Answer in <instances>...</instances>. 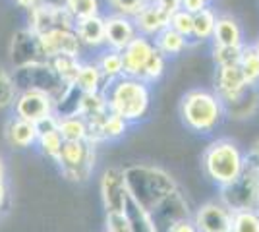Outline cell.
<instances>
[{"label":"cell","mask_w":259,"mask_h":232,"mask_svg":"<svg viewBox=\"0 0 259 232\" xmlns=\"http://www.w3.org/2000/svg\"><path fill=\"white\" fill-rule=\"evenodd\" d=\"M103 93L107 97L108 111L124 118L130 126L143 122L151 112V85L140 77L122 76L107 83Z\"/></svg>","instance_id":"6da1fadb"},{"label":"cell","mask_w":259,"mask_h":232,"mask_svg":"<svg viewBox=\"0 0 259 232\" xmlns=\"http://www.w3.org/2000/svg\"><path fill=\"white\" fill-rule=\"evenodd\" d=\"M124 180L130 199L147 211L155 209L168 194L178 188L176 178L168 170L143 163L124 166Z\"/></svg>","instance_id":"7a4b0ae2"},{"label":"cell","mask_w":259,"mask_h":232,"mask_svg":"<svg viewBox=\"0 0 259 232\" xmlns=\"http://www.w3.org/2000/svg\"><path fill=\"white\" fill-rule=\"evenodd\" d=\"M180 118L190 132L209 135L227 118L225 103L215 91L190 89L180 101Z\"/></svg>","instance_id":"3957f363"},{"label":"cell","mask_w":259,"mask_h":232,"mask_svg":"<svg viewBox=\"0 0 259 232\" xmlns=\"http://www.w3.org/2000/svg\"><path fill=\"white\" fill-rule=\"evenodd\" d=\"M246 166V153L242 147L228 140V137H217L211 144H207L201 155V168L203 174L213 182L217 188L228 186L236 180Z\"/></svg>","instance_id":"277c9868"},{"label":"cell","mask_w":259,"mask_h":232,"mask_svg":"<svg viewBox=\"0 0 259 232\" xmlns=\"http://www.w3.org/2000/svg\"><path fill=\"white\" fill-rule=\"evenodd\" d=\"M219 199L232 211L257 209L259 199V159L251 151L246 153L242 174L228 186L219 188Z\"/></svg>","instance_id":"5b68a950"},{"label":"cell","mask_w":259,"mask_h":232,"mask_svg":"<svg viewBox=\"0 0 259 232\" xmlns=\"http://www.w3.org/2000/svg\"><path fill=\"white\" fill-rule=\"evenodd\" d=\"M58 165V170L62 176L70 182L83 184L87 182L97 163V145L89 140L83 142H64L58 159L54 161Z\"/></svg>","instance_id":"8992f818"},{"label":"cell","mask_w":259,"mask_h":232,"mask_svg":"<svg viewBox=\"0 0 259 232\" xmlns=\"http://www.w3.org/2000/svg\"><path fill=\"white\" fill-rule=\"evenodd\" d=\"M12 79L18 91H43V93H49L53 99H56L66 87L62 79L56 76L51 62L14 68Z\"/></svg>","instance_id":"52a82bcc"},{"label":"cell","mask_w":259,"mask_h":232,"mask_svg":"<svg viewBox=\"0 0 259 232\" xmlns=\"http://www.w3.org/2000/svg\"><path fill=\"white\" fill-rule=\"evenodd\" d=\"M149 215H151L157 232H172V228L178 222L192 219L194 211H192L190 199L186 198V194L180 188H176L172 194H168L162 199L155 209L149 211Z\"/></svg>","instance_id":"ba28073f"},{"label":"cell","mask_w":259,"mask_h":232,"mask_svg":"<svg viewBox=\"0 0 259 232\" xmlns=\"http://www.w3.org/2000/svg\"><path fill=\"white\" fill-rule=\"evenodd\" d=\"M99 194L105 213L107 211H124L128 205V190L124 180V166L110 165L103 170L99 180Z\"/></svg>","instance_id":"9c48e42d"},{"label":"cell","mask_w":259,"mask_h":232,"mask_svg":"<svg viewBox=\"0 0 259 232\" xmlns=\"http://www.w3.org/2000/svg\"><path fill=\"white\" fill-rule=\"evenodd\" d=\"M8 53H10V62L14 68L39 64V62H49V58L43 53L39 35L33 33L29 27L18 29L14 33Z\"/></svg>","instance_id":"30bf717a"},{"label":"cell","mask_w":259,"mask_h":232,"mask_svg":"<svg viewBox=\"0 0 259 232\" xmlns=\"http://www.w3.org/2000/svg\"><path fill=\"white\" fill-rule=\"evenodd\" d=\"M27 27L37 35L49 33L54 29H72L74 18L68 14L64 6L41 2L39 6L27 12Z\"/></svg>","instance_id":"8fae6325"},{"label":"cell","mask_w":259,"mask_h":232,"mask_svg":"<svg viewBox=\"0 0 259 232\" xmlns=\"http://www.w3.org/2000/svg\"><path fill=\"white\" fill-rule=\"evenodd\" d=\"M12 111L14 116L37 124L39 120L54 114V99L43 91H18Z\"/></svg>","instance_id":"7c38bea8"},{"label":"cell","mask_w":259,"mask_h":232,"mask_svg":"<svg viewBox=\"0 0 259 232\" xmlns=\"http://www.w3.org/2000/svg\"><path fill=\"white\" fill-rule=\"evenodd\" d=\"M197 232H232V211L221 199L205 201L192 215Z\"/></svg>","instance_id":"4fadbf2b"},{"label":"cell","mask_w":259,"mask_h":232,"mask_svg":"<svg viewBox=\"0 0 259 232\" xmlns=\"http://www.w3.org/2000/svg\"><path fill=\"white\" fill-rule=\"evenodd\" d=\"M87 126H89L87 140L95 145L107 144V142H116L120 137H124L130 130L128 122L110 111H107L105 114L97 116V118L87 120Z\"/></svg>","instance_id":"5bb4252c"},{"label":"cell","mask_w":259,"mask_h":232,"mask_svg":"<svg viewBox=\"0 0 259 232\" xmlns=\"http://www.w3.org/2000/svg\"><path fill=\"white\" fill-rule=\"evenodd\" d=\"M138 35L134 18L120 16V14H107L105 16V47L112 51H124Z\"/></svg>","instance_id":"9a60e30c"},{"label":"cell","mask_w":259,"mask_h":232,"mask_svg":"<svg viewBox=\"0 0 259 232\" xmlns=\"http://www.w3.org/2000/svg\"><path fill=\"white\" fill-rule=\"evenodd\" d=\"M39 39H41V47H43L45 56L49 60L60 55L81 58L83 47L79 43L77 35L74 33V27L72 29H54V31L39 35Z\"/></svg>","instance_id":"2e32d148"},{"label":"cell","mask_w":259,"mask_h":232,"mask_svg":"<svg viewBox=\"0 0 259 232\" xmlns=\"http://www.w3.org/2000/svg\"><path fill=\"white\" fill-rule=\"evenodd\" d=\"M155 51V43L149 37L136 35V39L122 51V62H124V76L140 77L143 68L147 64L149 56Z\"/></svg>","instance_id":"e0dca14e"},{"label":"cell","mask_w":259,"mask_h":232,"mask_svg":"<svg viewBox=\"0 0 259 232\" xmlns=\"http://www.w3.org/2000/svg\"><path fill=\"white\" fill-rule=\"evenodd\" d=\"M134 23H136V29H138L140 35L149 37V39H155L162 29H166V27L170 25V12H166L164 8H161V6L149 2V4L134 18Z\"/></svg>","instance_id":"ac0fdd59"},{"label":"cell","mask_w":259,"mask_h":232,"mask_svg":"<svg viewBox=\"0 0 259 232\" xmlns=\"http://www.w3.org/2000/svg\"><path fill=\"white\" fill-rule=\"evenodd\" d=\"M248 87L246 79L242 76L240 68H217L215 74V93L221 97V101L227 105L230 101H234L238 95H242V91Z\"/></svg>","instance_id":"d6986e66"},{"label":"cell","mask_w":259,"mask_h":232,"mask_svg":"<svg viewBox=\"0 0 259 232\" xmlns=\"http://www.w3.org/2000/svg\"><path fill=\"white\" fill-rule=\"evenodd\" d=\"M74 33L83 49L101 51L105 49V16H93L74 22Z\"/></svg>","instance_id":"ffe728a7"},{"label":"cell","mask_w":259,"mask_h":232,"mask_svg":"<svg viewBox=\"0 0 259 232\" xmlns=\"http://www.w3.org/2000/svg\"><path fill=\"white\" fill-rule=\"evenodd\" d=\"M4 140L14 149H29L33 145H37L39 133H37V128L33 122L12 116L4 128Z\"/></svg>","instance_id":"44dd1931"},{"label":"cell","mask_w":259,"mask_h":232,"mask_svg":"<svg viewBox=\"0 0 259 232\" xmlns=\"http://www.w3.org/2000/svg\"><path fill=\"white\" fill-rule=\"evenodd\" d=\"M213 44H223V47H244V29L234 16L223 14L217 16L215 31H213Z\"/></svg>","instance_id":"7402d4cb"},{"label":"cell","mask_w":259,"mask_h":232,"mask_svg":"<svg viewBox=\"0 0 259 232\" xmlns=\"http://www.w3.org/2000/svg\"><path fill=\"white\" fill-rule=\"evenodd\" d=\"M227 116L232 120H248L259 111V85H248L234 101L225 105Z\"/></svg>","instance_id":"603a6c76"},{"label":"cell","mask_w":259,"mask_h":232,"mask_svg":"<svg viewBox=\"0 0 259 232\" xmlns=\"http://www.w3.org/2000/svg\"><path fill=\"white\" fill-rule=\"evenodd\" d=\"M153 43H155V49H157V51H159L166 60L184 55V53H186V49L192 44L186 37H184V35L176 33V31L170 29V27L162 29L161 33L153 39Z\"/></svg>","instance_id":"cb8c5ba5"},{"label":"cell","mask_w":259,"mask_h":232,"mask_svg":"<svg viewBox=\"0 0 259 232\" xmlns=\"http://www.w3.org/2000/svg\"><path fill=\"white\" fill-rule=\"evenodd\" d=\"M81 101H83V91L76 83L66 85L64 91L54 99V116L56 118L77 116L81 112Z\"/></svg>","instance_id":"d4e9b609"},{"label":"cell","mask_w":259,"mask_h":232,"mask_svg":"<svg viewBox=\"0 0 259 232\" xmlns=\"http://www.w3.org/2000/svg\"><path fill=\"white\" fill-rule=\"evenodd\" d=\"M95 64L99 66L107 83L124 76V62H122V53L120 51H112V49H107V47L101 49Z\"/></svg>","instance_id":"484cf974"},{"label":"cell","mask_w":259,"mask_h":232,"mask_svg":"<svg viewBox=\"0 0 259 232\" xmlns=\"http://www.w3.org/2000/svg\"><path fill=\"white\" fill-rule=\"evenodd\" d=\"M76 85L83 93H97V91H103L107 81L101 74L99 66L93 62H81V68H79V74H77Z\"/></svg>","instance_id":"4316f807"},{"label":"cell","mask_w":259,"mask_h":232,"mask_svg":"<svg viewBox=\"0 0 259 232\" xmlns=\"http://www.w3.org/2000/svg\"><path fill=\"white\" fill-rule=\"evenodd\" d=\"M217 23V12L207 6L201 12L194 14V29H192V43H205L213 39Z\"/></svg>","instance_id":"83f0119b"},{"label":"cell","mask_w":259,"mask_h":232,"mask_svg":"<svg viewBox=\"0 0 259 232\" xmlns=\"http://www.w3.org/2000/svg\"><path fill=\"white\" fill-rule=\"evenodd\" d=\"M53 70L56 72V76L62 79L64 85H74L77 79V74H79V68H81V58L77 56H68V55H60L54 56L49 60Z\"/></svg>","instance_id":"f1b7e54d"},{"label":"cell","mask_w":259,"mask_h":232,"mask_svg":"<svg viewBox=\"0 0 259 232\" xmlns=\"http://www.w3.org/2000/svg\"><path fill=\"white\" fill-rule=\"evenodd\" d=\"M58 132L64 142H83L89 135V126L81 114L66 116V118H58Z\"/></svg>","instance_id":"f546056e"},{"label":"cell","mask_w":259,"mask_h":232,"mask_svg":"<svg viewBox=\"0 0 259 232\" xmlns=\"http://www.w3.org/2000/svg\"><path fill=\"white\" fill-rule=\"evenodd\" d=\"M238 68L248 85H259V51L253 44L242 47V56H240Z\"/></svg>","instance_id":"4dcf8cb0"},{"label":"cell","mask_w":259,"mask_h":232,"mask_svg":"<svg viewBox=\"0 0 259 232\" xmlns=\"http://www.w3.org/2000/svg\"><path fill=\"white\" fill-rule=\"evenodd\" d=\"M103 0H66L64 8L68 14L77 20H85V18H93V16H103Z\"/></svg>","instance_id":"1f68e13d"},{"label":"cell","mask_w":259,"mask_h":232,"mask_svg":"<svg viewBox=\"0 0 259 232\" xmlns=\"http://www.w3.org/2000/svg\"><path fill=\"white\" fill-rule=\"evenodd\" d=\"M126 213L132 222V232H157L153 219L149 215V211L143 209L141 205H138L136 201L128 199V205H126Z\"/></svg>","instance_id":"d6a6232c"},{"label":"cell","mask_w":259,"mask_h":232,"mask_svg":"<svg viewBox=\"0 0 259 232\" xmlns=\"http://www.w3.org/2000/svg\"><path fill=\"white\" fill-rule=\"evenodd\" d=\"M108 111L107 105V97L103 91H97V93H83V101H81V116L85 120H91V118H97L101 114H105Z\"/></svg>","instance_id":"836d02e7"},{"label":"cell","mask_w":259,"mask_h":232,"mask_svg":"<svg viewBox=\"0 0 259 232\" xmlns=\"http://www.w3.org/2000/svg\"><path fill=\"white\" fill-rule=\"evenodd\" d=\"M166 62H168V60L155 49L153 55L149 56V60H147L145 68H143V72H141L140 79H143V81L149 83V85L157 83V81L164 76V72H166Z\"/></svg>","instance_id":"e575fe53"},{"label":"cell","mask_w":259,"mask_h":232,"mask_svg":"<svg viewBox=\"0 0 259 232\" xmlns=\"http://www.w3.org/2000/svg\"><path fill=\"white\" fill-rule=\"evenodd\" d=\"M62 144H64V140H62V135H60L58 130H53V132H47V133H39V140H37L39 151H41L47 159H51L53 163L58 159L60 149H62Z\"/></svg>","instance_id":"d590c367"},{"label":"cell","mask_w":259,"mask_h":232,"mask_svg":"<svg viewBox=\"0 0 259 232\" xmlns=\"http://www.w3.org/2000/svg\"><path fill=\"white\" fill-rule=\"evenodd\" d=\"M213 62L217 68H232L240 64L242 56V47H223V44H213Z\"/></svg>","instance_id":"8d00e7d4"},{"label":"cell","mask_w":259,"mask_h":232,"mask_svg":"<svg viewBox=\"0 0 259 232\" xmlns=\"http://www.w3.org/2000/svg\"><path fill=\"white\" fill-rule=\"evenodd\" d=\"M232 232H259V211H234L232 213Z\"/></svg>","instance_id":"74e56055"},{"label":"cell","mask_w":259,"mask_h":232,"mask_svg":"<svg viewBox=\"0 0 259 232\" xmlns=\"http://www.w3.org/2000/svg\"><path fill=\"white\" fill-rule=\"evenodd\" d=\"M16 95H18V89L14 85L12 72H8L6 66L0 62V111L12 109V105L16 101Z\"/></svg>","instance_id":"f35d334b"},{"label":"cell","mask_w":259,"mask_h":232,"mask_svg":"<svg viewBox=\"0 0 259 232\" xmlns=\"http://www.w3.org/2000/svg\"><path fill=\"white\" fill-rule=\"evenodd\" d=\"M103 2L110 10L108 14H120L128 18H136L149 4V0H103Z\"/></svg>","instance_id":"ab89813d"},{"label":"cell","mask_w":259,"mask_h":232,"mask_svg":"<svg viewBox=\"0 0 259 232\" xmlns=\"http://www.w3.org/2000/svg\"><path fill=\"white\" fill-rule=\"evenodd\" d=\"M170 29H174L176 33L184 35L190 43H192V29H194V14H190V12L182 10V8H178V10H174L170 14V25H168Z\"/></svg>","instance_id":"60d3db41"},{"label":"cell","mask_w":259,"mask_h":232,"mask_svg":"<svg viewBox=\"0 0 259 232\" xmlns=\"http://www.w3.org/2000/svg\"><path fill=\"white\" fill-rule=\"evenodd\" d=\"M105 232H132V222L126 209L105 213Z\"/></svg>","instance_id":"b9f144b4"},{"label":"cell","mask_w":259,"mask_h":232,"mask_svg":"<svg viewBox=\"0 0 259 232\" xmlns=\"http://www.w3.org/2000/svg\"><path fill=\"white\" fill-rule=\"evenodd\" d=\"M207 6H209L207 0H180V8L190 12V14H197V12H201Z\"/></svg>","instance_id":"7bdbcfd3"},{"label":"cell","mask_w":259,"mask_h":232,"mask_svg":"<svg viewBox=\"0 0 259 232\" xmlns=\"http://www.w3.org/2000/svg\"><path fill=\"white\" fill-rule=\"evenodd\" d=\"M149 2L157 4V6H161V8H164L166 12H170V14L180 8V0H149Z\"/></svg>","instance_id":"ee69618b"},{"label":"cell","mask_w":259,"mask_h":232,"mask_svg":"<svg viewBox=\"0 0 259 232\" xmlns=\"http://www.w3.org/2000/svg\"><path fill=\"white\" fill-rule=\"evenodd\" d=\"M172 232H197V228H195V224L192 219H186V221L178 222L172 228Z\"/></svg>","instance_id":"f6af8a7d"},{"label":"cell","mask_w":259,"mask_h":232,"mask_svg":"<svg viewBox=\"0 0 259 232\" xmlns=\"http://www.w3.org/2000/svg\"><path fill=\"white\" fill-rule=\"evenodd\" d=\"M43 0H16V4L20 6V8H23V10H33L35 6H39Z\"/></svg>","instance_id":"bcb514c9"},{"label":"cell","mask_w":259,"mask_h":232,"mask_svg":"<svg viewBox=\"0 0 259 232\" xmlns=\"http://www.w3.org/2000/svg\"><path fill=\"white\" fill-rule=\"evenodd\" d=\"M6 199H8V188H6V182H4V180H0V209L4 207Z\"/></svg>","instance_id":"7dc6e473"},{"label":"cell","mask_w":259,"mask_h":232,"mask_svg":"<svg viewBox=\"0 0 259 232\" xmlns=\"http://www.w3.org/2000/svg\"><path fill=\"white\" fill-rule=\"evenodd\" d=\"M43 2H47V4H54V6H64L66 0H43Z\"/></svg>","instance_id":"c3c4849f"},{"label":"cell","mask_w":259,"mask_h":232,"mask_svg":"<svg viewBox=\"0 0 259 232\" xmlns=\"http://www.w3.org/2000/svg\"><path fill=\"white\" fill-rule=\"evenodd\" d=\"M249 151H251L253 155H257V159H259V140L253 145H251V149H249Z\"/></svg>","instance_id":"681fc988"},{"label":"cell","mask_w":259,"mask_h":232,"mask_svg":"<svg viewBox=\"0 0 259 232\" xmlns=\"http://www.w3.org/2000/svg\"><path fill=\"white\" fill-rule=\"evenodd\" d=\"M0 180H4V163H2V159H0Z\"/></svg>","instance_id":"f907efd6"},{"label":"cell","mask_w":259,"mask_h":232,"mask_svg":"<svg viewBox=\"0 0 259 232\" xmlns=\"http://www.w3.org/2000/svg\"><path fill=\"white\" fill-rule=\"evenodd\" d=\"M253 47H255V49H257V51H259V39H257V43L253 44Z\"/></svg>","instance_id":"816d5d0a"},{"label":"cell","mask_w":259,"mask_h":232,"mask_svg":"<svg viewBox=\"0 0 259 232\" xmlns=\"http://www.w3.org/2000/svg\"><path fill=\"white\" fill-rule=\"evenodd\" d=\"M257 211H259V199H257Z\"/></svg>","instance_id":"f5cc1de1"},{"label":"cell","mask_w":259,"mask_h":232,"mask_svg":"<svg viewBox=\"0 0 259 232\" xmlns=\"http://www.w3.org/2000/svg\"><path fill=\"white\" fill-rule=\"evenodd\" d=\"M207 2H209V4H211V0H207Z\"/></svg>","instance_id":"db71d44e"}]
</instances>
